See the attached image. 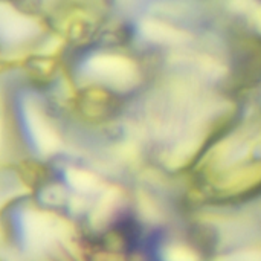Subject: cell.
Here are the masks:
<instances>
[{
	"label": "cell",
	"instance_id": "cell-1",
	"mask_svg": "<svg viewBox=\"0 0 261 261\" xmlns=\"http://www.w3.org/2000/svg\"><path fill=\"white\" fill-rule=\"evenodd\" d=\"M20 234L24 249L32 254L46 252L58 243H66L72 237L70 226L66 220L40 208L23 210Z\"/></svg>",
	"mask_w": 261,
	"mask_h": 261
},
{
	"label": "cell",
	"instance_id": "cell-2",
	"mask_svg": "<svg viewBox=\"0 0 261 261\" xmlns=\"http://www.w3.org/2000/svg\"><path fill=\"white\" fill-rule=\"evenodd\" d=\"M21 113L24 121L23 124L37 153L43 158L58 153L63 147V139L46 113L43 102L35 96H28L23 99Z\"/></svg>",
	"mask_w": 261,
	"mask_h": 261
},
{
	"label": "cell",
	"instance_id": "cell-3",
	"mask_svg": "<svg viewBox=\"0 0 261 261\" xmlns=\"http://www.w3.org/2000/svg\"><path fill=\"white\" fill-rule=\"evenodd\" d=\"M84 70L90 78L118 90H125L136 83L135 64L119 55H95L87 60Z\"/></svg>",
	"mask_w": 261,
	"mask_h": 261
},
{
	"label": "cell",
	"instance_id": "cell-4",
	"mask_svg": "<svg viewBox=\"0 0 261 261\" xmlns=\"http://www.w3.org/2000/svg\"><path fill=\"white\" fill-rule=\"evenodd\" d=\"M37 17L18 11L11 3L0 0V41L6 44H24L41 32Z\"/></svg>",
	"mask_w": 261,
	"mask_h": 261
},
{
	"label": "cell",
	"instance_id": "cell-5",
	"mask_svg": "<svg viewBox=\"0 0 261 261\" xmlns=\"http://www.w3.org/2000/svg\"><path fill=\"white\" fill-rule=\"evenodd\" d=\"M64 179H66L67 185L78 196L95 194L102 187L101 179L93 171L86 170V168H80V167H69V168H66Z\"/></svg>",
	"mask_w": 261,
	"mask_h": 261
},
{
	"label": "cell",
	"instance_id": "cell-6",
	"mask_svg": "<svg viewBox=\"0 0 261 261\" xmlns=\"http://www.w3.org/2000/svg\"><path fill=\"white\" fill-rule=\"evenodd\" d=\"M121 202V193L116 188H109L106 190L101 197L98 199L96 205L90 211V223L93 228H101L104 226L112 216L115 214L118 205Z\"/></svg>",
	"mask_w": 261,
	"mask_h": 261
},
{
	"label": "cell",
	"instance_id": "cell-7",
	"mask_svg": "<svg viewBox=\"0 0 261 261\" xmlns=\"http://www.w3.org/2000/svg\"><path fill=\"white\" fill-rule=\"evenodd\" d=\"M144 32H145V35L148 38L159 40V41H177V40H180L179 31L167 28V26L154 23V21L145 23L144 24Z\"/></svg>",
	"mask_w": 261,
	"mask_h": 261
},
{
	"label": "cell",
	"instance_id": "cell-8",
	"mask_svg": "<svg viewBox=\"0 0 261 261\" xmlns=\"http://www.w3.org/2000/svg\"><path fill=\"white\" fill-rule=\"evenodd\" d=\"M164 261H199L197 254L184 245H168L164 249Z\"/></svg>",
	"mask_w": 261,
	"mask_h": 261
},
{
	"label": "cell",
	"instance_id": "cell-9",
	"mask_svg": "<svg viewBox=\"0 0 261 261\" xmlns=\"http://www.w3.org/2000/svg\"><path fill=\"white\" fill-rule=\"evenodd\" d=\"M41 202L46 206H60L66 202V190L60 185H49L41 193Z\"/></svg>",
	"mask_w": 261,
	"mask_h": 261
},
{
	"label": "cell",
	"instance_id": "cell-10",
	"mask_svg": "<svg viewBox=\"0 0 261 261\" xmlns=\"http://www.w3.org/2000/svg\"><path fill=\"white\" fill-rule=\"evenodd\" d=\"M8 153V127L3 116H0V159H3Z\"/></svg>",
	"mask_w": 261,
	"mask_h": 261
}]
</instances>
